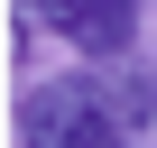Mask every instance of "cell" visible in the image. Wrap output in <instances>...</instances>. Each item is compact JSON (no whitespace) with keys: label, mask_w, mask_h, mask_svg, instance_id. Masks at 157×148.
<instances>
[{"label":"cell","mask_w":157,"mask_h":148,"mask_svg":"<svg viewBox=\"0 0 157 148\" xmlns=\"http://www.w3.org/2000/svg\"><path fill=\"white\" fill-rule=\"evenodd\" d=\"M83 84L102 93V111H111L129 139H148V120H157V74H139V65H111V74H83Z\"/></svg>","instance_id":"cell-3"},{"label":"cell","mask_w":157,"mask_h":148,"mask_svg":"<svg viewBox=\"0 0 157 148\" xmlns=\"http://www.w3.org/2000/svg\"><path fill=\"white\" fill-rule=\"evenodd\" d=\"M19 10H37V28H56L83 56H120L139 37V0H19Z\"/></svg>","instance_id":"cell-2"},{"label":"cell","mask_w":157,"mask_h":148,"mask_svg":"<svg viewBox=\"0 0 157 148\" xmlns=\"http://www.w3.org/2000/svg\"><path fill=\"white\" fill-rule=\"evenodd\" d=\"M19 139L28 148H139L111 111H102V93L74 74V84H37L28 102H19Z\"/></svg>","instance_id":"cell-1"}]
</instances>
